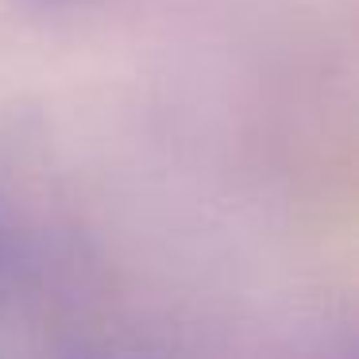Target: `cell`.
<instances>
[{
  "label": "cell",
  "mask_w": 359,
  "mask_h": 359,
  "mask_svg": "<svg viewBox=\"0 0 359 359\" xmlns=\"http://www.w3.org/2000/svg\"><path fill=\"white\" fill-rule=\"evenodd\" d=\"M4 243H8V224H4V209H0V255H4Z\"/></svg>",
  "instance_id": "6da1fadb"
}]
</instances>
